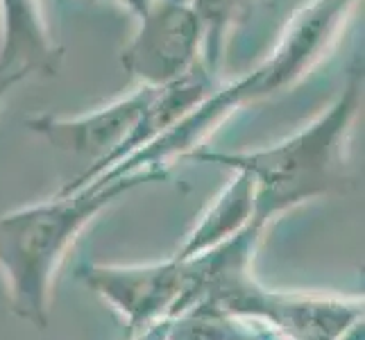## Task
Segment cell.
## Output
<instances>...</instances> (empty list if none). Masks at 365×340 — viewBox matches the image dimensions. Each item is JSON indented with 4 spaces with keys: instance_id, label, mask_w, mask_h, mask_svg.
<instances>
[{
    "instance_id": "6",
    "label": "cell",
    "mask_w": 365,
    "mask_h": 340,
    "mask_svg": "<svg viewBox=\"0 0 365 340\" xmlns=\"http://www.w3.org/2000/svg\"><path fill=\"white\" fill-rule=\"evenodd\" d=\"M155 89L157 86L138 84L136 91L75 116L36 113L28 118V128L57 150L91 159L93 166L114 155L118 145L130 136Z\"/></svg>"
},
{
    "instance_id": "7",
    "label": "cell",
    "mask_w": 365,
    "mask_h": 340,
    "mask_svg": "<svg viewBox=\"0 0 365 340\" xmlns=\"http://www.w3.org/2000/svg\"><path fill=\"white\" fill-rule=\"evenodd\" d=\"M213 86H216V78L205 68V64H197L191 73H186L178 82L157 86L153 98H150V103L145 105L136 125L132 128L130 136L118 145L116 153L107 157L105 161L89 166L73 182L64 184V188H61L59 193H71V191H78V188H84L86 184H91L98 175H103L107 168H111L120 159L130 157L136 150L157 141V138L166 134L173 125H178L197 103H202L211 93Z\"/></svg>"
},
{
    "instance_id": "9",
    "label": "cell",
    "mask_w": 365,
    "mask_h": 340,
    "mask_svg": "<svg viewBox=\"0 0 365 340\" xmlns=\"http://www.w3.org/2000/svg\"><path fill=\"white\" fill-rule=\"evenodd\" d=\"M252 218H255V182L247 172L234 170L232 182L222 188L211 207L202 213V218L178 252V257L191 259L202 254V252L238 234Z\"/></svg>"
},
{
    "instance_id": "8",
    "label": "cell",
    "mask_w": 365,
    "mask_h": 340,
    "mask_svg": "<svg viewBox=\"0 0 365 340\" xmlns=\"http://www.w3.org/2000/svg\"><path fill=\"white\" fill-rule=\"evenodd\" d=\"M61 55L43 0H0V75L11 71L55 75Z\"/></svg>"
},
{
    "instance_id": "12",
    "label": "cell",
    "mask_w": 365,
    "mask_h": 340,
    "mask_svg": "<svg viewBox=\"0 0 365 340\" xmlns=\"http://www.w3.org/2000/svg\"><path fill=\"white\" fill-rule=\"evenodd\" d=\"M105 3H114V5H120L123 9H128L132 16H138L141 11L153 3V0H105Z\"/></svg>"
},
{
    "instance_id": "5",
    "label": "cell",
    "mask_w": 365,
    "mask_h": 340,
    "mask_svg": "<svg viewBox=\"0 0 365 340\" xmlns=\"http://www.w3.org/2000/svg\"><path fill=\"white\" fill-rule=\"evenodd\" d=\"M80 277L128 320L130 338L184 313L193 288L191 266L178 254L150 266H84Z\"/></svg>"
},
{
    "instance_id": "10",
    "label": "cell",
    "mask_w": 365,
    "mask_h": 340,
    "mask_svg": "<svg viewBox=\"0 0 365 340\" xmlns=\"http://www.w3.org/2000/svg\"><path fill=\"white\" fill-rule=\"evenodd\" d=\"M202 23V59L209 68H218L232 30L245 19L252 0H188Z\"/></svg>"
},
{
    "instance_id": "1",
    "label": "cell",
    "mask_w": 365,
    "mask_h": 340,
    "mask_svg": "<svg viewBox=\"0 0 365 340\" xmlns=\"http://www.w3.org/2000/svg\"><path fill=\"white\" fill-rule=\"evenodd\" d=\"M356 5L359 0H309L304 3L286 23L270 55L263 57L255 68H250L230 84H216L202 103H197L166 134L136 150L134 155L120 159L86 186H105L132 172H157L166 177L175 161L186 159L202 148L207 138L236 111L291 91L295 84L309 78L311 71L318 68L324 57L331 53L338 34L343 32Z\"/></svg>"
},
{
    "instance_id": "4",
    "label": "cell",
    "mask_w": 365,
    "mask_h": 340,
    "mask_svg": "<svg viewBox=\"0 0 365 340\" xmlns=\"http://www.w3.org/2000/svg\"><path fill=\"white\" fill-rule=\"evenodd\" d=\"M136 19L120 64L143 86H166L202 64V23L188 0H153Z\"/></svg>"
},
{
    "instance_id": "2",
    "label": "cell",
    "mask_w": 365,
    "mask_h": 340,
    "mask_svg": "<svg viewBox=\"0 0 365 340\" xmlns=\"http://www.w3.org/2000/svg\"><path fill=\"white\" fill-rule=\"evenodd\" d=\"M363 107V73L349 82L316 118L272 145L241 153L200 148L188 161L243 170L255 182V211L277 220L311 200L345 193L354 184L349 172V136Z\"/></svg>"
},
{
    "instance_id": "3",
    "label": "cell",
    "mask_w": 365,
    "mask_h": 340,
    "mask_svg": "<svg viewBox=\"0 0 365 340\" xmlns=\"http://www.w3.org/2000/svg\"><path fill=\"white\" fill-rule=\"evenodd\" d=\"M157 172H132L105 186L57 193L30 207L0 216V277L11 311L39 329L48 326L50 291L71 247L100 213L138 186L161 182Z\"/></svg>"
},
{
    "instance_id": "11",
    "label": "cell",
    "mask_w": 365,
    "mask_h": 340,
    "mask_svg": "<svg viewBox=\"0 0 365 340\" xmlns=\"http://www.w3.org/2000/svg\"><path fill=\"white\" fill-rule=\"evenodd\" d=\"M30 78V73L25 71H11V73H3L0 75V105L5 103V98L16 89V86H21L25 80Z\"/></svg>"
}]
</instances>
